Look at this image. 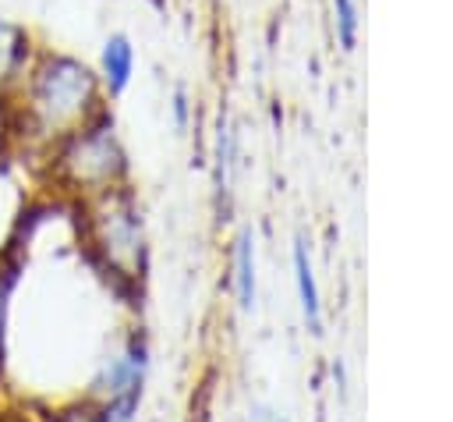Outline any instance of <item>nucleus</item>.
Wrapping results in <instances>:
<instances>
[{
	"mask_svg": "<svg viewBox=\"0 0 453 422\" xmlns=\"http://www.w3.org/2000/svg\"><path fill=\"white\" fill-rule=\"evenodd\" d=\"M0 99L11 103V113L25 142H35L42 149H50L57 138H64L67 131L96 117L103 106H110L99 74L85 57L42 43L25 74Z\"/></svg>",
	"mask_w": 453,
	"mask_h": 422,
	"instance_id": "f257e3e1",
	"label": "nucleus"
},
{
	"mask_svg": "<svg viewBox=\"0 0 453 422\" xmlns=\"http://www.w3.org/2000/svg\"><path fill=\"white\" fill-rule=\"evenodd\" d=\"M50 156H53V177L85 199L106 188L127 184V174H131L127 149L117 135V121L110 106H103L96 117H88L85 124L57 138L50 145Z\"/></svg>",
	"mask_w": 453,
	"mask_h": 422,
	"instance_id": "f03ea898",
	"label": "nucleus"
},
{
	"mask_svg": "<svg viewBox=\"0 0 453 422\" xmlns=\"http://www.w3.org/2000/svg\"><path fill=\"white\" fill-rule=\"evenodd\" d=\"M88 209V238L106 255L113 273H134L142 266L145 238H142V213L134 202V191L127 184L106 188L99 195L85 199Z\"/></svg>",
	"mask_w": 453,
	"mask_h": 422,
	"instance_id": "7ed1b4c3",
	"label": "nucleus"
},
{
	"mask_svg": "<svg viewBox=\"0 0 453 422\" xmlns=\"http://www.w3.org/2000/svg\"><path fill=\"white\" fill-rule=\"evenodd\" d=\"M145 369H149V344L142 333H131L124 351L110 355L99 372L92 376L88 383V394L103 404V401H113V397H124V394H142V383H145Z\"/></svg>",
	"mask_w": 453,
	"mask_h": 422,
	"instance_id": "20e7f679",
	"label": "nucleus"
},
{
	"mask_svg": "<svg viewBox=\"0 0 453 422\" xmlns=\"http://www.w3.org/2000/svg\"><path fill=\"white\" fill-rule=\"evenodd\" d=\"M96 74H99V85H103V96L106 99H117L127 92V85L134 82V67H138V50H134V39L127 32H110L99 46V57H96Z\"/></svg>",
	"mask_w": 453,
	"mask_h": 422,
	"instance_id": "39448f33",
	"label": "nucleus"
},
{
	"mask_svg": "<svg viewBox=\"0 0 453 422\" xmlns=\"http://www.w3.org/2000/svg\"><path fill=\"white\" fill-rule=\"evenodd\" d=\"M35 50H39V39L32 35L28 25L14 18H0V96L25 74Z\"/></svg>",
	"mask_w": 453,
	"mask_h": 422,
	"instance_id": "423d86ee",
	"label": "nucleus"
},
{
	"mask_svg": "<svg viewBox=\"0 0 453 422\" xmlns=\"http://www.w3.org/2000/svg\"><path fill=\"white\" fill-rule=\"evenodd\" d=\"M294 280H297V294H301V312L304 323L315 337H322V298H319V284H315V270L308 259V245L297 238L294 241Z\"/></svg>",
	"mask_w": 453,
	"mask_h": 422,
	"instance_id": "0eeeda50",
	"label": "nucleus"
},
{
	"mask_svg": "<svg viewBox=\"0 0 453 422\" xmlns=\"http://www.w3.org/2000/svg\"><path fill=\"white\" fill-rule=\"evenodd\" d=\"M234 287H237V305L244 312L255 309V234L241 231L237 248H234Z\"/></svg>",
	"mask_w": 453,
	"mask_h": 422,
	"instance_id": "6e6552de",
	"label": "nucleus"
},
{
	"mask_svg": "<svg viewBox=\"0 0 453 422\" xmlns=\"http://www.w3.org/2000/svg\"><path fill=\"white\" fill-rule=\"evenodd\" d=\"M333 32L343 53L357 50L361 35V0H333Z\"/></svg>",
	"mask_w": 453,
	"mask_h": 422,
	"instance_id": "1a4fd4ad",
	"label": "nucleus"
},
{
	"mask_svg": "<svg viewBox=\"0 0 453 422\" xmlns=\"http://www.w3.org/2000/svg\"><path fill=\"white\" fill-rule=\"evenodd\" d=\"M234 156H237V135L226 121L216 128V195H230V174H234Z\"/></svg>",
	"mask_w": 453,
	"mask_h": 422,
	"instance_id": "9d476101",
	"label": "nucleus"
},
{
	"mask_svg": "<svg viewBox=\"0 0 453 422\" xmlns=\"http://www.w3.org/2000/svg\"><path fill=\"white\" fill-rule=\"evenodd\" d=\"M170 110H173V124H177V131H188V121H191V96H188L184 85L173 89V96H170Z\"/></svg>",
	"mask_w": 453,
	"mask_h": 422,
	"instance_id": "9b49d317",
	"label": "nucleus"
}]
</instances>
